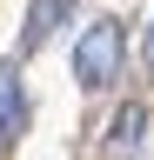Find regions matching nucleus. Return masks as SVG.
<instances>
[{"instance_id": "obj_1", "label": "nucleus", "mask_w": 154, "mask_h": 160, "mask_svg": "<svg viewBox=\"0 0 154 160\" xmlns=\"http://www.w3.org/2000/svg\"><path fill=\"white\" fill-rule=\"evenodd\" d=\"M114 73H121V20H94L74 40V80L81 87H107Z\"/></svg>"}, {"instance_id": "obj_4", "label": "nucleus", "mask_w": 154, "mask_h": 160, "mask_svg": "<svg viewBox=\"0 0 154 160\" xmlns=\"http://www.w3.org/2000/svg\"><path fill=\"white\" fill-rule=\"evenodd\" d=\"M141 127H147V113H141V107H121V120H114V147L134 153V147H141Z\"/></svg>"}, {"instance_id": "obj_5", "label": "nucleus", "mask_w": 154, "mask_h": 160, "mask_svg": "<svg viewBox=\"0 0 154 160\" xmlns=\"http://www.w3.org/2000/svg\"><path fill=\"white\" fill-rule=\"evenodd\" d=\"M141 60H147V73H154V20H147V40H141Z\"/></svg>"}, {"instance_id": "obj_3", "label": "nucleus", "mask_w": 154, "mask_h": 160, "mask_svg": "<svg viewBox=\"0 0 154 160\" xmlns=\"http://www.w3.org/2000/svg\"><path fill=\"white\" fill-rule=\"evenodd\" d=\"M67 7H74V0H34V13H27V33H20V53L47 47V33L67 20Z\"/></svg>"}, {"instance_id": "obj_2", "label": "nucleus", "mask_w": 154, "mask_h": 160, "mask_svg": "<svg viewBox=\"0 0 154 160\" xmlns=\"http://www.w3.org/2000/svg\"><path fill=\"white\" fill-rule=\"evenodd\" d=\"M27 127V93H20V60H0V140Z\"/></svg>"}]
</instances>
